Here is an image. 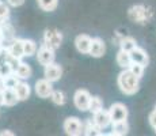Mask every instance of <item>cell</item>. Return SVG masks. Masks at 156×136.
Here are the masks:
<instances>
[{"instance_id":"cell-1","label":"cell","mask_w":156,"mask_h":136,"mask_svg":"<svg viewBox=\"0 0 156 136\" xmlns=\"http://www.w3.org/2000/svg\"><path fill=\"white\" fill-rule=\"evenodd\" d=\"M117 83H118L119 90L126 95L136 94L140 89V78L136 76L129 68H125L124 71L118 75Z\"/></svg>"},{"instance_id":"cell-2","label":"cell","mask_w":156,"mask_h":136,"mask_svg":"<svg viewBox=\"0 0 156 136\" xmlns=\"http://www.w3.org/2000/svg\"><path fill=\"white\" fill-rule=\"evenodd\" d=\"M128 17L132 22L143 25V23H147L151 19V11H148V8L141 4L132 6L128 11Z\"/></svg>"},{"instance_id":"cell-3","label":"cell","mask_w":156,"mask_h":136,"mask_svg":"<svg viewBox=\"0 0 156 136\" xmlns=\"http://www.w3.org/2000/svg\"><path fill=\"white\" fill-rule=\"evenodd\" d=\"M62 42V33L57 29H48L44 33V45L52 48L53 50H57L61 46Z\"/></svg>"},{"instance_id":"cell-4","label":"cell","mask_w":156,"mask_h":136,"mask_svg":"<svg viewBox=\"0 0 156 136\" xmlns=\"http://www.w3.org/2000/svg\"><path fill=\"white\" fill-rule=\"evenodd\" d=\"M64 131L67 135L79 136L83 134V123L77 117H68L64 121Z\"/></svg>"},{"instance_id":"cell-5","label":"cell","mask_w":156,"mask_h":136,"mask_svg":"<svg viewBox=\"0 0 156 136\" xmlns=\"http://www.w3.org/2000/svg\"><path fill=\"white\" fill-rule=\"evenodd\" d=\"M90 101H91V94H90V93L87 91V90H84V89L77 90V91L75 93V95H73L75 106L79 109L80 112L88 110Z\"/></svg>"},{"instance_id":"cell-6","label":"cell","mask_w":156,"mask_h":136,"mask_svg":"<svg viewBox=\"0 0 156 136\" xmlns=\"http://www.w3.org/2000/svg\"><path fill=\"white\" fill-rule=\"evenodd\" d=\"M110 112V117H112L113 123H118V121H124L128 119V108L125 106L121 102H115L113 104L109 109Z\"/></svg>"},{"instance_id":"cell-7","label":"cell","mask_w":156,"mask_h":136,"mask_svg":"<svg viewBox=\"0 0 156 136\" xmlns=\"http://www.w3.org/2000/svg\"><path fill=\"white\" fill-rule=\"evenodd\" d=\"M55 57H56L55 50H53L52 48L46 46V45H42V46L37 50V60L41 65H44V67L48 64L55 63Z\"/></svg>"},{"instance_id":"cell-8","label":"cell","mask_w":156,"mask_h":136,"mask_svg":"<svg viewBox=\"0 0 156 136\" xmlns=\"http://www.w3.org/2000/svg\"><path fill=\"white\" fill-rule=\"evenodd\" d=\"M35 93H37V95L40 98H50V95L53 93L52 82L48 80L46 78L37 80V83H35Z\"/></svg>"},{"instance_id":"cell-9","label":"cell","mask_w":156,"mask_h":136,"mask_svg":"<svg viewBox=\"0 0 156 136\" xmlns=\"http://www.w3.org/2000/svg\"><path fill=\"white\" fill-rule=\"evenodd\" d=\"M44 75L48 80L53 82H57L60 80V78L62 76V68L60 64H56V63H52V64H48L45 65V69H44Z\"/></svg>"},{"instance_id":"cell-10","label":"cell","mask_w":156,"mask_h":136,"mask_svg":"<svg viewBox=\"0 0 156 136\" xmlns=\"http://www.w3.org/2000/svg\"><path fill=\"white\" fill-rule=\"evenodd\" d=\"M94 121H95V124H97L101 129L107 128L110 124H113L112 117H110L109 109H107V110H106V109H101L99 112L94 113Z\"/></svg>"},{"instance_id":"cell-11","label":"cell","mask_w":156,"mask_h":136,"mask_svg":"<svg viewBox=\"0 0 156 136\" xmlns=\"http://www.w3.org/2000/svg\"><path fill=\"white\" fill-rule=\"evenodd\" d=\"M91 42L92 38L87 34H79L75 38V46L83 54H88L90 53V48H91Z\"/></svg>"},{"instance_id":"cell-12","label":"cell","mask_w":156,"mask_h":136,"mask_svg":"<svg viewBox=\"0 0 156 136\" xmlns=\"http://www.w3.org/2000/svg\"><path fill=\"white\" fill-rule=\"evenodd\" d=\"M106 53V44L105 41L99 37H95L92 38V42H91V48H90V53L92 57H102L103 54Z\"/></svg>"},{"instance_id":"cell-13","label":"cell","mask_w":156,"mask_h":136,"mask_svg":"<svg viewBox=\"0 0 156 136\" xmlns=\"http://www.w3.org/2000/svg\"><path fill=\"white\" fill-rule=\"evenodd\" d=\"M129 53H130V57H132V63H139V64H143V65H148V63H149L148 53L143 48L136 46Z\"/></svg>"},{"instance_id":"cell-14","label":"cell","mask_w":156,"mask_h":136,"mask_svg":"<svg viewBox=\"0 0 156 136\" xmlns=\"http://www.w3.org/2000/svg\"><path fill=\"white\" fill-rule=\"evenodd\" d=\"M8 50H10L11 56L16 57V59L22 60V57H25V50H23V40L20 38H14L8 45Z\"/></svg>"},{"instance_id":"cell-15","label":"cell","mask_w":156,"mask_h":136,"mask_svg":"<svg viewBox=\"0 0 156 136\" xmlns=\"http://www.w3.org/2000/svg\"><path fill=\"white\" fill-rule=\"evenodd\" d=\"M14 90H15V93H16V97L19 101H26L30 97V94H31V89H30V86L27 83H25V82H19Z\"/></svg>"},{"instance_id":"cell-16","label":"cell","mask_w":156,"mask_h":136,"mask_svg":"<svg viewBox=\"0 0 156 136\" xmlns=\"http://www.w3.org/2000/svg\"><path fill=\"white\" fill-rule=\"evenodd\" d=\"M0 31H2V35H3V42H11L15 38V34H14V27L10 25L8 20H4V22L0 23Z\"/></svg>"},{"instance_id":"cell-17","label":"cell","mask_w":156,"mask_h":136,"mask_svg":"<svg viewBox=\"0 0 156 136\" xmlns=\"http://www.w3.org/2000/svg\"><path fill=\"white\" fill-rule=\"evenodd\" d=\"M117 64L119 65L121 68H129L132 64V57H130V53L126 52V50H119L117 53Z\"/></svg>"},{"instance_id":"cell-18","label":"cell","mask_w":156,"mask_h":136,"mask_svg":"<svg viewBox=\"0 0 156 136\" xmlns=\"http://www.w3.org/2000/svg\"><path fill=\"white\" fill-rule=\"evenodd\" d=\"M3 97H4L5 106H14V105H16L18 101H19L14 89H7V87H5V89L3 90Z\"/></svg>"},{"instance_id":"cell-19","label":"cell","mask_w":156,"mask_h":136,"mask_svg":"<svg viewBox=\"0 0 156 136\" xmlns=\"http://www.w3.org/2000/svg\"><path fill=\"white\" fill-rule=\"evenodd\" d=\"M31 74H33L31 67L23 61H20L19 65H18V68L15 69V75H16L19 79H29V78L31 76Z\"/></svg>"},{"instance_id":"cell-20","label":"cell","mask_w":156,"mask_h":136,"mask_svg":"<svg viewBox=\"0 0 156 136\" xmlns=\"http://www.w3.org/2000/svg\"><path fill=\"white\" fill-rule=\"evenodd\" d=\"M102 129L99 128V127L95 124L94 120H88V121H86L84 124H83V134L84 135H88V136H91V135H102Z\"/></svg>"},{"instance_id":"cell-21","label":"cell","mask_w":156,"mask_h":136,"mask_svg":"<svg viewBox=\"0 0 156 136\" xmlns=\"http://www.w3.org/2000/svg\"><path fill=\"white\" fill-rule=\"evenodd\" d=\"M119 46H121L122 50H126V52H130L134 48L137 46V42L133 37H129V35H125L119 40Z\"/></svg>"},{"instance_id":"cell-22","label":"cell","mask_w":156,"mask_h":136,"mask_svg":"<svg viewBox=\"0 0 156 136\" xmlns=\"http://www.w3.org/2000/svg\"><path fill=\"white\" fill-rule=\"evenodd\" d=\"M129 131V125L126 123V120L124 121H118V123H113V132L112 135H117V136H124L126 135Z\"/></svg>"},{"instance_id":"cell-23","label":"cell","mask_w":156,"mask_h":136,"mask_svg":"<svg viewBox=\"0 0 156 136\" xmlns=\"http://www.w3.org/2000/svg\"><path fill=\"white\" fill-rule=\"evenodd\" d=\"M38 6L41 10L46 11V13H52L58 6V0H37Z\"/></svg>"},{"instance_id":"cell-24","label":"cell","mask_w":156,"mask_h":136,"mask_svg":"<svg viewBox=\"0 0 156 136\" xmlns=\"http://www.w3.org/2000/svg\"><path fill=\"white\" fill-rule=\"evenodd\" d=\"M23 50H25V57L34 56L38 50L37 44L33 40H23Z\"/></svg>"},{"instance_id":"cell-25","label":"cell","mask_w":156,"mask_h":136,"mask_svg":"<svg viewBox=\"0 0 156 136\" xmlns=\"http://www.w3.org/2000/svg\"><path fill=\"white\" fill-rule=\"evenodd\" d=\"M101 109H103V101H102V98H99V97H91L88 110L91 112V113H97Z\"/></svg>"},{"instance_id":"cell-26","label":"cell","mask_w":156,"mask_h":136,"mask_svg":"<svg viewBox=\"0 0 156 136\" xmlns=\"http://www.w3.org/2000/svg\"><path fill=\"white\" fill-rule=\"evenodd\" d=\"M50 99H52V102L55 105L61 106V105L65 104V94L62 91H60V90H53L52 95H50Z\"/></svg>"},{"instance_id":"cell-27","label":"cell","mask_w":156,"mask_h":136,"mask_svg":"<svg viewBox=\"0 0 156 136\" xmlns=\"http://www.w3.org/2000/svg\"><path fill=\"white\" fill-rule=\"evenodd\" d=\"M19 78L15 75V72H12V74L7 75V76H4V89L7 87V89H15L16 87V84L19 83Z\"/></svg>"},{"instance_id":"cell-28","label":"cell","mask_w":156,"mask_h":136,"mask_svg":"<svg viewBox=\"0 0 156 136\" xmlns=\"http://www.w3.org/2000/svg\"><path fill=\"white\" fill-rule=\"evenodd\" d=\"M10 59H11V53L8 50V46H0V65L3 64H7L10 63Z\"/></svg>"},{"instance_id":"cell-29","label":"cell","mask_w":156,"mask_h":136,"mask_svg":"<svg viewBox=\"0 0 156 136\" xmlns=\"http://www.w3.org/2000/svg\"><path fill=\"white\" fill-rule=\"evenodd\" d=\"M10 18V8L5 3H0V23L4 22V20H8Z\"/></svg>"},{"instance_id":"cell-30","label":"cell","mask_w":156,"mask_h":136,"mask_svg":"<svg viewBox=\"0 0 156 136\" xmlns=\"http://www.w3.org/2000/svg\"><path fill=\"white\" fill-rule=\"evenodd\" d=\"M144 68H145V65L139 64V63H132L130 67H129V69H130V71L133 72V74L136 75V76H139V78H141V76H143V74H144Z\"/></svg>"},{"instance_id":"cell-31","label":"cell","mask_w":156,"mask_h":136,"mask_svg":"<svg viewBox=\"0 0 156 136\" xmlns=\"http://www.w3.org/2000/svg\"><path fill=\"white\" fill-rule=\"evenodd\" d=\"M148 120H149V124H151L154 128H156V110H154V112H151V113H149Z\"/></svg>"},{"instance_id":"cell-32","label":"cell","mask_w":156,"mask_h":136,"mask_svg":"<svg viewBox=\"0 0 156 136\" xmlns=\"http://www.w3.org/2000/svg\"><path fill=\"white\" fill-rule=\"evenodd\" d=\"M7 3L12 7H20V6L25 3V0H7Z\"/></svg>"},{"instance_id":"cell-33","label":"cell","mask_w":156,"mask_h":136,"mask_svg":"<svg viewBox=\"0 0 156 136\" xmlns=\"http://www.w3.org/2000/svg\"><path fill=\"white\" fill-rule=\"evenodd\" d=\"M4 135H8V136H14V132L8 131V129H4V131L0 132V136H4Z\"/></svg>"},{"instance_id":"cell-34","label":"cell","mask_w":156,"mask_h":136,"mask_svg":"<svg viewBox=\"0 0 156 136\" xmlns=\"http://www.w3.org/2000/svg\"><path fill=\"white\" fill-rule=\"evenodd\" d=\"M0 90H4V76L0 75Z\"/></svg>"},{"instance_id":"cell-35","label":"cell","mask_w":156,"mask_h":136,"mask_svg":"<svg viewBox=\"0 0 156 136\" xmlns=\"http://www.w3.org/2000/svg\"><path fill=\"white\" fill-rule=\"evenodd\" d=\"M4 105V97H3V90H0V106Z\"/></svg>"},{"instance_id":"cell-36","label":"cell","mask_w":156,"mask_h":136,"mask_svg":"<svg viewBox=\"0 0 156 136\" xmlns=\"http://www.w3.org/2000/svg\"><path fill=\"white\" fill-rule=\"evenodd\" d=\"M3 45V35H2V31H0V46Z\"/></svg>"},{"instance_id":"cell-37","label":"cell","mask_w":156,"mask_h":136,"mask_svg":"<svg viewBox=\"0 0 156 136\" xmlns=\"http://www.w3.org/2000/svg\"><path fill=\"white\" fill-rule=\"evenodd\" d=\"M155 110H156V104H155Z\"/></svg>"},{"instance_id":"cell-38","label":"cell","mask_w":156,"mask_h":136,"mask_svg":"<svg viewBox=\"0 0 156 136\" xmlns=\"http://www.w3.org/2000/svg\"><path fill=\"white\" fill-rule=\"evenodd\" d=\"M155 132H156V128H155Z\"/></svg>"},{"instance_id":"cell-39","label":"cell","mask_w":156,"mask_h":136,"mask_svg":"<svg viewBox=\"0 0 156 136\" xmlns=\"http://www.w3.org/2000/svg\"><path fill=\"white\" fill-rule=\"evenodd\" d=\"M0 3H2V0H0Z\"/></svg>"}]
</instances>
